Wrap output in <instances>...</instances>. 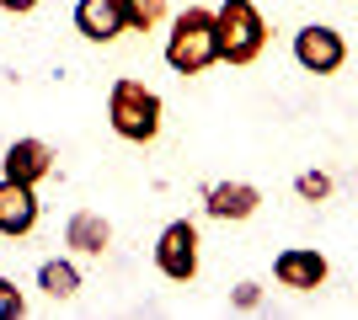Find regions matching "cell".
<instances>
[{"label":"cell","mask_w":358,"mask_h":320,"mask_svg":"<svg viewBox=\"0 0 358 320\" xmlns=\"http://www.w3.org/2000/svg\"><path fill=\"white\" fill-rule=\"evenodd\" d=\"M161 54H166V64H171L177 75H203L209 64H220V16H214L209 6L177 11Z\"/></svg>","instance_id":"1"},{"label":"cell","mask_w":358,"mask_h":320,"mask_svg":"<svg viewBox=\"0 0 358 320\" xmlns=\"http://www.w3.org/2000/svg\"><path fill=\"white\" fill-rule=\"evenodd\" d=\"M107 123L129 144H155L161 128H166V102H161V91H150L145 80L118 75L113 91H107Z\"/></svg>","instance_id":"2"},{"label":"cell","mask_w":358,"mask_h":320,"mask_svg":"<svg viewBox=\"0 0 358 320\" xmlns=\"http://www.w3.org/2000/svg\"><path fill=\"white\" fill-rule=\"evenodd\" d=\"M75 32L86 43H118L129 22H123V0H75Z\"/></svg>","instance_id":"10"},{"label":"cell","mask_w":358,"mask_h":320,"mask_svg":"<svg viewBox=\"0 0 358 320\" xmlns=\"http://www.w3.org/2000/svg\"><path fill=\"white\" fill-rule=\"evenodd\" d=\"M273 277H278V289H289V294H315L331 277V261L321 257L315 245H284V251L273 257Z\"/></svg>","instance_id":"6"},{"label":"cell","mask_w":358,"mask_h":320,"mask_svg":"<svg viewBox=\"0 0 358 320\" xmlns=\"http://www.w3.org/2000/svg\"><path fill=\"white\" fill-rule=\"evenodd\" d=\"M294 192L305 203H327L331 198V176H327V171H299V176H294Z\"/></svg>","instance_id":"14"},{"label":"cell","mask_w":358,"mask_h":320,"mask_svg":"<svg viewBox=\"0 0 358 320\" xmlns=\"http://www.w3.org/2000/svg\"><path fill=\"white\" fill-rule=\"evenodd\" d=\"M38 289H43V299H54V305H70L75 294H80V267H75V257H48L43 267H38Z\"/></svg>","instance_id":"12"},{"label":"cell","mask_w":358,"mask_h":320,"mask_svg":"<svg viewBox=\"0 0 358 320\" xmlns=\"http://www.w3.org/2000/svg\"><path fill=\"white\" fill-rule=\"evenodd\" d=\"M220 59L224 64H257L268 48V22L252 0H224L220 11Z\"/></svg>","instance_id":"3"},{"label":"cell","mask_w":358,"mask_h":320,"mask_svg":"<svg viewBox=\"0 0 358 320\" xmlns=\"http://www.w3.org/2000/svg\"><path fill=\"white\" fill-rule=\"evenodd\" d=\"M16 315H27V294L0 273V320H16Z\"/></svg>","instance_id":"15"},{"label":"cell","mask_w":358,"mask_h":320,"mask_svg":"<svg viewBox=\"0 0 358 320\" xmlns=\"http://www.w3.org/2000/svg\"><path fill=\"white\" fill-rule=\"evenodd\" d=\"M294 64L305 70V75H337L348 64V43L343 32L327 27V22H310V27L294 32Z\"/></svg>","instance_id":"5"},{"label":"cell","mask_w":358,"mask_h":320,"mask_svg":"<svg viewBox=\"0 0 358 320\" xmlns=\"http://www.w3.org/2000/svg\"><path fill=\"white\" fill-rule=\"evenodd\" d=\"M262 208V192L252 182H209L203 187V213L220 219V224H241V219H252Z\"/></svg>","instance_id":"9"},{"label":"cell","mask_w":358,"mask_h":320,"mask_svg":"<svg viewBox=\"0 0 358 320\" xmlns=\"http://www.w3.org/2000/svg\"><path fill=\"white\" fill-rule=\"evenodd\" d=\"M353 6H358V0H353Z\"/></svg>","instance_id":"18"},{"label":"cell","mask_w":358,"mask_h":320,"mask_svg":"<svg viewBox=\"0 0 358 320\" xmlns=\"http://www.w3.org/2000/svg\"><path fill=\"white\" fill-rule=\"evenodd\" d=\"M257 305H262V283H252V277H246V283H236V289H230V310L252 315Z\"/></svg>","instance_id":"16"},{"label":"cell","mask_w":358,"mask_h":320,"mask_svg":"<svg viewBox=\"0 0 358 320\" xmlns=\"http://www.w3.org/2000/svg\"><path fill=\"white\" fill-rule=\"evenodd\" d=\"M64 245H70V257H102L113 245V224L96 208H75L70 224H64Z\"/></svg>","instance_id":"11"},{"label":"cell","mask_w":358,"mask_h":320,"mask_svg":"<svg viewBox=\"0 0 358 320\" xmlns=\"http://www.w3.org/2000/svg\"><path fill=\"white\" fill-rule=\"evenodd\" d=\"M43 0H0V11H11V16H27V11H38Z\"/></svg>","instance_id":"17"},{"label":"cell","mask_w":358,"mask_h":320,"mask_svg":"<svg viewBox=\"0 0 358 320\" xmlns=\"http://www.w3.org/2000/svg\"><path fill=\"white\" fill-rule=\"evenodd\" d=\"M123 22L129 32H155L171 22V0H123Z\"/></svg>","instance_id":"13"},{"label":"cell","mask_w":358,"mask_h":320,"mask_svg":"<svg viewBox=\"0 0 358 320\" xmlns=\"http://www.w3.org/2000/svg\"><path fill=\"white\" fill-rule=\"evenodd\" d=\"M198 245H203V241H198L193 219H171V224L155 235V267H161V277H171V283H193L198 261H203Z\"/></svg>","instance_id":"4"},{"label":"cell","mask_w":358,"mask_h":320,"mask_svg":"<svg viewBox=\"0 0 358 320\" xmlns=\"http://www.w3.org/2000/svg\"><path fill=\"white\" fill-rule=\"evenodd\" d=\"M38 213H43L38 187L16 182V176H0V235H6V241L32 235V229H38Z\"/></svg>","instance_id":"7"},{"label":"cell","mask_w":358,"mask_h":320,"mask_svg":"<svg viewBox=\"0 0 358 320\" xmlns=\"http://www.w3.org/2000/svg\"><path fill=\"white\" fill-rule=\"evenodd\" d=\"M54 166H59V155H54L48 139H11L6 155H0V176H16V182H32V187L48 182Z\"/></svg>","instance_id":"8"}]
</instances>
